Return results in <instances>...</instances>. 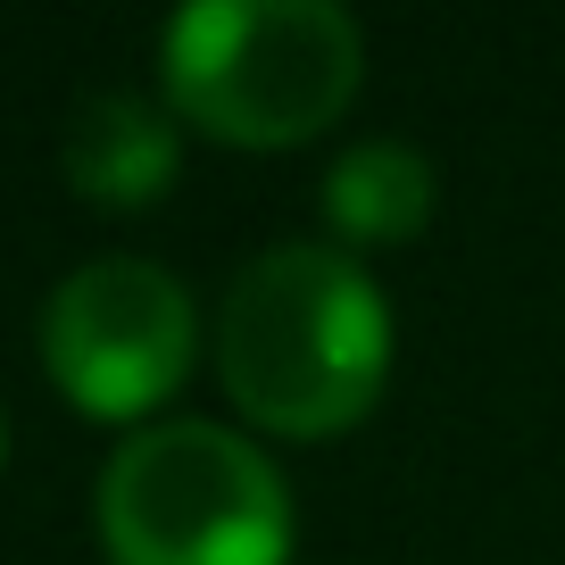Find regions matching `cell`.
I'll use <instances>...</instances> for the list:
<instances>
[{"label":"cell","mask_w":565,"mask_h":565,"mask_svg":"<svg viewBox=\"0 0 565 565\" xmlns=\"http://www.w3.org/2000/svg\"><path fill=\"white\" fill-rule=\"evenodd\" d=\"M391 366L383 282L333 242H275L233 275L216 317L225 399L266 433L317 441L374 407Z\"/></svg>","instance_id":"1"},{"label":"cell","mask_w":565,"mask_h":565,"mask_svg":"<svg viewBox=\"0 0 565 565\" xmlns=\"http://www.w3.org/2000/svg\"><path fill=\"white\" fill-rule=\"evenodd\" d=\"M366 42L341 0H192L159 34V75L175 117L200 134L282 150L350 108Z\"/></svg>","instance_id":"2"},{"label":"cell","mask_w":565,"mask_h":565,"mask_svg":"<svg viewBox=\"0 0 565 565\" xmlns=\"http://www.w3.org/2000/svg\"><path fill=\"white\" fill-rule=\"evenodd\" d=\"M100 541L117 565H282L291 491L258 441L209 416H159L100 466Z\"/></svg>","instance_id":"3"},{"label":"cell","mask_w":565,"mask_h":565,"mask_svg":"<svg viewBox=\"0 0 565 565\" xmlns=\"http://www.w3.org/2000/svg\"><path fill=\"white\" fill-rule=\"evenodd\" d=\"M192 341H200L192 291L159 258H134V249L84 258L42 308V366H51V383L84 416H108V424L150 416L183 383Z\"/></svg>","instance_id":"4"},{"label":"cell","mask_w":565,"mask_h":565,"mask_svg":"<svg viewBox=\"0 0 565 565\" xmlns=\"http://www.w3.org/2000/svg\"><path fill=\"white\" fill-rule=\"evenodd\" d=\"M58 159L92 209H141L175 183L183 150H175V117L150 108L141 92H92V100H75Z\"/></svg>","instance_id":"5"},{"label":"cell","mask_w":565,"mask_h":565,"mask_svg":"<svg viewBox=\"0 0 565 565\" xmlns=\"http://www.w3.org/2000/svg\"><path fill=\"white\" fill-rule=\"evenodd\" d=\"M324 216H333L341 242H399L433 216V159L399 134L350 141L324 167Z\"/></svg>","instance_id":"6"},{"label":"cell","mask_w":565,"mask_h":565,"mask_svg":"<svg viewBox=\"0 0 565 565\" xmlns=\"http://www.w3.org/2000/svg\"><path fill=\"white\" fill-rule=\"evenodd\" d=\"M0 466H9V416H0Z\"/></svg>","instance_id":"7"}]
</instances>
